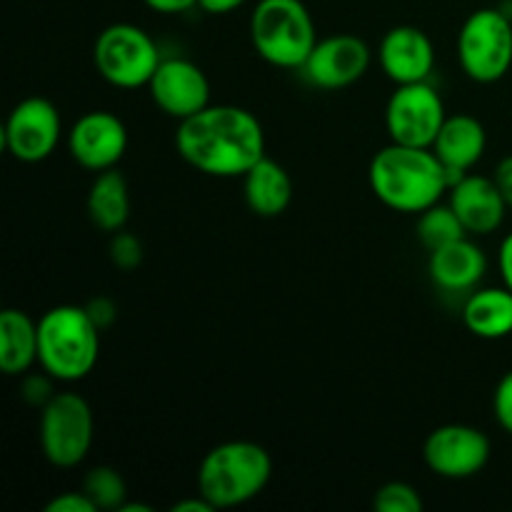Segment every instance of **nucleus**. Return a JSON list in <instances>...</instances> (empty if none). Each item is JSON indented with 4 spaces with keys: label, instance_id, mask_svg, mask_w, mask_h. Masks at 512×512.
<instances>
[{
    "label": "nucleus",
    "instance_id": "obj_1",
    "mask_svg": "<svg viewBox=\"0 0 512 512\" xmlns=\"http://www.w3.org/2000/svg\"><path fill=\"white\" fill-rule=\"evenodd\" d=\"M175 148L190 168L210 178H243L265 158V130L240 105H208L180 120Z\"/></svg>",
    "mask_w": 512,
    "mask_h": 512
},
{
    "label": "nucleus",
    "instance_id": "obj_2",
    "mask_svg": "<svg viewBox=\"0 0 512 512\" xmlns=\"http://www.w3.org/2000/svg\"><path fill=\"white\" fill-rule=\"evenodd\" d=\"M370 190L390 210L420 215L443 200L450 175L433 148L390 143L370 160Z\"/></svg>",
    "mask_w": 512,
    "mask_h": 512
},
{
    "label": "nucleus",
    "instance_id": "obj_3",
    "mask_svg": "<svg viewBox=\"0 0 512 512\" xmlns=\"http://www.w3.org/2000/svg\"><path fill=\"white\" fill-rule=\"evenodd\" d=\"M273 478V458L253 440H228L205 453L198 468V493L215 510L258 498Z\"/></svg>",
    "mask_w": 512,
    "mask_h": 512
},
{
    "label": "nucleus",
    "instance_id": "obj_4",
    "mask_svg": "<svg viewBox=\"0 0 512 512\" xmlns=\"http://www.w3.org/2000/svg\"><path fill=\"white\" fill-rule=\"evenodd\" d=\"M100 328L80 305H55L38 320V363L58 383H78L93 373Z\"/></svg>",
    "mask_w": 512,
    "mask_h": 512
},
{
    "label": "nucleus",
    "instance_id": "obj_5",
    "mask_svg": "<svg viewBox=\"0 0 512 512\" xmlns=\"http://www.w3.org/2000/svg\"><path fill=\"white\" fill-rule=\"evenodd\" d=\"M250 43L265 63L300 70L318 43L308 5L303 0H258L250 13Z\"/></svg>",
    "mask_w": 512,
    "mask_h": 512
},
{
    "label": "nucleus",
    "instance_id": "obj_6",
    "mask_svg": "<svg viewBox=\"0 0 512 512\" xmlns=\"http://www.w3.org/2000/svg\"><path fill=\"white\" fill-rule=\"evenodd\" d=\"M93 63L110 85L135 90L150 83L163 58L148 30L133 23H113L95 38Z\"/></svg>",
    "mask_w": 512,
    "mask_h": 512
},
{
    "label": "nucleus",
    "instance_id": "obj_7",
    "mask_svg": "<svg viewBox=\"0 0 512 512\" xmlns=\"http://www.w3.org/2000/svg\"><path fill=\"white\" fill-rule=\"evenodd\" d=\"M458 60L475 83H498L512 68V18L503 8H480L458 33Z\"/></svg>",
    "mask_w": 512,
    "mask_h": 512
},
{
    "label": "nucleus",
    "instance_id": "obj_8",
    "mask_svg": "<svg viewBox=\"0 0 512 512\" xmlns=\"http://www.w3.org/2000/svg\"><path fill=\"white\" fill-rule=\"evenodd\" d=\"M93 430V410L78 393H55L40 408V450L53 468H78L93 448Z\"/></svg>",
    "mask_w": 512,
    "mask_h": 512
},
{
    "label": "nucleus",
    "instance_id": "obj_9",
    "mask_svg": "<svg viewBox=\"0 0 512 512\" xmlns=\"http://www.w3.org/2000/svg\"><path fill=\"white\" fill-rule=\"evenodd\" d=\"M445 118L448 113L443 98L428 80L398 85L385 108L390 143L413 145V148H433Z\"/></svg>",
    "mask_w": 512,
    "mask_h": 512
},
{
    "label": "nucleus",
    "instance_id": "obj_10",
    "mask_svg": "<svg viewBox=\"0 0 512 512\" xmlns=\"http://www.w3.org/2000/svg\"><path fill=\"white\" fill-rule=\"evenodd\" d=\"M493 445L483 430L463 423L435 428L423 443V460L438 478L468 480L483 473Z\"/></svg>",
    "mask_w": 512,
    "mask_h": 512
},
{
    "label": "nucleus",
    "instance_id": "obj_11",
    "mask_svg": "<svg viewBox=\"0 0 512 512\" xmlns=\"http://www.w3.org/2000/svg\"><path fill=\"white\" fill-rule=\"evenodd\" d=\"M63 120L50 100L25 98L10 110L3 128L5 150L20 163H40L50 158L60 143Z\"/></svg>",
    "mask_w": 512,
    "mask_h": 512
},
{
    "label": "nucleus",
    "instance_id": "obj_12",
    "mask_svg": "<svg viewBox=\"0 0 512 512\" xmlns=\"http://www.w3.org/2000/svg\"><path fill=\"white\" fill-rule=\"evenodd\" d=\"M370 60L373 53L363 38L353 33H335L315 43L300 73L315 88L340 90L358 83L368 73Z\"/></svg>",
    "mask_w": 512,
    "mask_h": 512
},
{
    "label": "nucleus",
    "instance_id": "obj_13",
    "mask_svg": "<svg viewBox=\"0 0 512 512\" xmlns=\"http://www.w3.org/2000/svg\"><path fill=\"white\" fill-rule=\"evenodd\" d=\"M128 150V128L110 110L80 115L68 133V153L80 168L103 173L115 168Z\"/></svg>",
    "mask_w": 512,
    "mask_h": 512
},
{
    "label": "nucleus",
    "instance_id": "obj_14",
    "mask_svg": "<svg viewBox=\"0 0 512 512\" xmlns=\"http://www.w3.org/2000/svg\"><path fill=\"white\" fill-rule=\"evenodd\" d=\"M150 98L168 118L188 120L210 105V80L188 58H165L148 83Z\"/></svg>",
    "mask_w": 512,
    "mask_h": 512
},
{
    "label": "nucleus",
    "instance_id": "obj_15",
    "mask_svg": "<svg viewBox=\"0 0 512 512\" xmlns=\"http://www.w3.org/2000/svg\"><path fill=\"white\" fill-rule=\"evenodd\" d=\"M380 68L395 85L423 83L435 68V48L428 33L415 25H395L378 48Z\"/></svg>",
    "mask_w": 512,
    "mask_h": 512
},
{
    "label": "nucleus",
    "instance_id": "obj_16",
    "mask_svg": "<svg viewBox=\"0 0 512 512\" xmlns=\"http://www.w3.org/2000/svg\"><path fill=\"white\" fill-rule=\"evenodd\" d=\"M448 205L455 210L468 235H490L505 223L508 203L495 185L493 178L485 175H463L448 190Z\"/></svg>",
    "mask_w": 512,
    "mask_h": 512
},
{
    "label": "nucleus",
    "instance_id": "obj_17",
    "mask_svg": "<svg viewBox=\"0 0 512 512\" xmlns=\"http://www.w3.org/2000/svg\"><path fill=\"white\" fill-rule=\"evenodd\" d=\"M488 273V258L485 250L468 235L443 248L433 250L428 258V275L433 285L443 293H465L470 295Z\"/></svg>",
    "mask_w": 512,
    "mask_h": 512
},
{
    "label": "nucleus",
    "instance_id": "obj_18",
    "mask_svg": "<svg viewBox=\"0 0 512 512\" xmlns=\"http://www.w3.org/2000/svg\"><path fill=\"white\" fill-rule=\"evenodd\" d=\"M485 148H488L485 125L468 113L448 115L433 143V153L448 170L450 185L468 175L480 163Z\"/></svg>",
    "mask_w": 512,
    "mask_h": 512
},
{
    "label": "nucleus",
    "instance_id": "obj_19",
    "mask_svg": "<svg viewBox=\"0 0 512 512\" xmlns=\"http://www.w3.org/2000/svg\"><path fill=\"white\" fill-rule=\"evenodd\" d=\"M243 195L258 218H278L293 200V180L278 160L265 155L243 175Z\"/></svg>",
    "mask_w": 512,
    "mask_h": 512
},
{
    "label": "nucleus",
    "instance_id": "obj_20",
    "mask_svg": "<svg viewBox=\"0 0 512 512\" xmlns=\"http://www.w3.org/2000/svg\"><path fill=\"white\" fill-rule=\"evenodd\" d=\"M463 323L475 338L503 340L512 335V290L475 288L465 298Z\"/></svg>",
    "mask_w": 512,
    "mask_h": 512
},
{
    "label": "nucleus",
    "instance_id": "obj_21",
    "mask_svg": "<svg viewBox=\"0 0 512 512\" xmlns=\"http://www.w3.org/2000/svg\"><path fill=\"white\" fill-rule=\"evenodd\" d=\"M38 363V323L18 308L0 313V368L10 378L28 373Z\"/></svg>",
    "mask_w": 512,
    "mask_h": 512
},
{
    "label": "nucleus",
    "instance_id": "obj_22",
    "mask_svg": "<svg viewBox=\"0 0 512 512\" xmlns=\"http://www.w3.org/2000/svg\"><path fill=\"white\" fill-rule=\"evenodd\" d=\"M90 223L103 233H118L130 218V190L128 180L115 168L95 175L88 193Z\"/></svg>",
    "mask_w": 512,
    "mask_h": 512
},
{
    "label": "nucleus",
    "instance_id": "obj_23",
    "mask_svg": "<svg viewBox=\"0 0 512 512\" xmlns=\"http://www.w3.org/2000/svg\"><path fill=\"white\" fill-rule=\"evenodd\" d=\"M415 233H418L420 243L428 248V253L443 248V245L453 243L468 235V230L463 228L460 218L455 215V210L450 205L435 203L433 208L423 210L418 215V225H415Z\"/></svg>",
    "mask_w": 512,
    "mask_h": 512
},
{
    "label": "nucleus",
    "instance_id": "obj_24",
    "mask_svg": "<svg viewBox=\"0 0 512 512\" xmlns=\"http://www.w3.org/2000/svg\"><path fill=\"white\" fill-rule=\"evenodd\" d=\"M83 490L98 510H115L128 500V485L123 475L110 465H98L83 478Z\"/></svg>",
    "mask_w": 512,
    "mask_h": 512
},
{
    "label": "nucleus",
    "instance_id": "obj_25",
    "mask_svg": "<svg viewBox=\"0 0 512 512\" xmlns=\"http://www.w3.org/2000/svg\"><path fill=\"white\" fill-rule=\"evenodd\" d=\"M373 508L378 512H423L425 503L413 485L393 480V483H385L383 488L375 490Z\"/></svg>",
    "mask_w": 512,
    "mask_h": 512
},
{
    "label": "nucleus",
    "instance_id": "obj_26",
    "mask_svg": "<svg viewBox=\"0 0 512 512\" xmlns=\"http://www.w3.org/2000/svg\"><path fill=\"white\" fill-rule=\"evenodd\" d=\"M110 260H113L115 268L130 273V270H135L143 263V243L133 233L118 230V233H113V240H110Z\"/></svg>",
    "mask_w": 512,
    "mask_h": 512
},
{
    "label": "nucleus",
    "instance_id": "obj_27",
    "mask_svg": "<svg viewBox=\"0 0 512 512\" xmlns=\"http://www.w3.org/2000/svg\"><path fill=\"white\" fill-rule=\"evenodd\" d=\"M53 383H58V380H55L53 375L45 373V370L43 375H28V378H23L25 403L35 405V408H45V405L50 403V398L55 395Z\"/></svg>",
    "mask_w": 512,
    "mask_h": 512
},
{
    "label": "nucleus",
    "instance_id": "obj_28",
    "mask_svg": "<svg viewBox=\"0 0 512 512\" xmlns=\"http://www.w3.org/2000/svg\"><path fill=\"white\" fill-rule=\"evenodd\" d=\"M493 413L500 428L512 435V370L500 378L498 388L493 395Z\"/></svg>",
    "mask_w": 512,
    "mask_h": 512
},
{
    "label": "nucleus",
    "instance_id": "obj_29",
    "mask_svg": "<svg viewBox=\"0 0 512 512\" xmlns=\"http://www.w3.org/2000/svg\"><path fill=\"white\" fill-rule=\"evenodd\" d=\"M45 512H98V508H95V503L83 490H70V493L55 495L45 505Z\"/></svg>",
    "mask_w": 512,
    "mask_h": 512
},
{
    "label": "nucleus",
    "instance_id": "obj_30",
    "mask_svg": "<svg viewBox=\"0 0 512 512\" xmlns=\"http://www.w3.org/2000/svg\"><path fill=\"white\" fill-rule=\"evenodd\" d=\"M493 180H495V185L500 188V193H503L508 208H512V153L505 155V158L495 165Z\"/></svg>",
    "mask_w": 512,
    "mask_h": 512
},
{
    "label": "nucleus",
    "instance_id": "obj_31",
    "mask_svg": "<svg viewBox=\"0 0 512 512\" xmlns=\"http://www.w3.org/2000/svg\"><path fill=\"white\" fill-rule=\"evenodd\" d=\"M88 313L90 318L95 320V325H98L100 330H105L115 320V305L110 303L108 298H98L88 305Z\"/></svg>",
    "mask_w": 512,
    "mask_h": 512
},
{
    "label": "nucleus",
    "instance_id": "obj_32",
    "mask_svg": "<svg viewBox=\"0 0 512 512\" xmlns=\"http://www.w3.org/2000/svg\"><path fill=\"white\" fill-rule=\"evenodd\" d=\"M150 10L155 13H163V15H180V13H188L190 8L198 5V0H143Z\"/></svg>",
    "mask_w": 512,
    "mask_h": 512
},
{
    "label": "nucleus",
    "instance_id": "obj_33",
    "mask_svg": "<svg viewBox=\"0 0 512 512\" xmlns=\"http://www.w3.org/2000/svg\"><path fill=\"white\" fill-rule=\"evenodd\" d=\"M500 275H503V285L512 290V233L505 235V240L500 243Z\"/></svg>",
    "mask_w": 512,
    "mask_h": 512
},
{
    "label": "nucleus",
    "instance_id": "obj_34",
    "mask_svg": "<svg viewBox=\"0 0 512 512\" xmlns=\"http://www.w3.org/2000/svg\"><path fill=\"white\" fill-rule=\"evenodd\" d=\"M245 3L248 0H198V8L208 15H228Z\"/></svg>",
    "mask_w": 512,
    "mask_h": 512
},
{
    "label": "nucleus",
    "instance_id": "obj_35",
    "mask_svg": "<svg viewBox=\"0 0 512 512\" xmlns=\"http://www.w3.org/2000/svg\"><path fill=\"white\" fill-rule=\"evenodd\" d=\"M215 508L203 498V495H195V498H185L180 503L173 505V512H213Z\"/></svg>",
    "mask_w": 512,
    "mask_h": 512
},
{
    "label": "nucleus",
    "instance_id": "obj_36",
    "mask_svg": "<svg viewBox=\"0 0 512 512\" xmlns=\"http://www.w3.org/2000/svg\"><path fill=\"white\" fill-rule=\"evenodd\" d=\"M118 512H153V508L145 503H128V500H125V503L118 508Z\"/></svg>",
    "mask_w": 512,
    "mask_h": 512
}]
</instances>
